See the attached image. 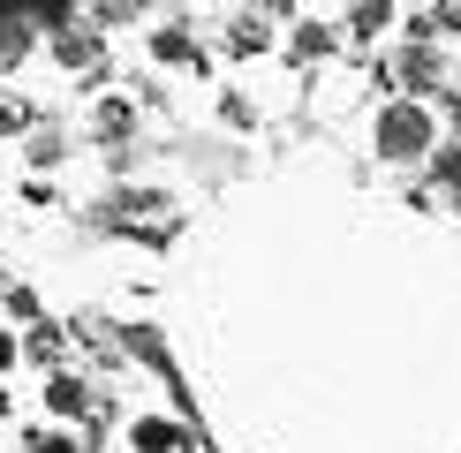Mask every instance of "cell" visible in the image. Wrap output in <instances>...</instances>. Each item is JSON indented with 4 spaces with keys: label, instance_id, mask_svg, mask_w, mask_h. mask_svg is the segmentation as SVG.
<instances>
[{
    "label": "cell",
    "instance_id": "6da1fadb",
    "mask_svg": "<svg viewBox=\"0 0 461 453\" xmlns=\"http://www.w3.org/2000/svg\"><path fill=\"white\" fill-rule=\"evenodd\" d=\"M371 151L386 166L431 159V151H438V113L424 99H386V106H378V121H371Z\"/></svg>",
    "mask_w": 461,
    "mask_h": 453
},
{
    "label": "cell",
    "instance_id": "7a4b0ae2",
    "mask_svg": "<svg viewBox=\"0 0 461 453\" xmlns=\"http://www.w3.org/2000/svg\"><path fill=\"white\" fill-rule=\"evenodd\" d=\"M46 408L68 415V423H106L99 386H91V378H76V370H53V378H46Z\"/></svg>",
    "mask_w": 461,
    "mask_h": 453
},
{
    "label": "cell",
    "instance_id": "3957f363",
    "mask_svg": "<svg viewBox=\"0 0 461 453\" xmlns=\"http://www.w3.org/2000/svg\"><path fill=\"white\" fill-rule=\"evenodd\" d=\"M386 76L401 84V99H424V91H438V84H447V61H438V46H401Z\"/></svg>",
    "mask_w": 461,
    "mask_h": 453
},
{
    "label": "cell",
    "instance_id": "277c9868",
    "mask_svg": "<svg viewBox=\"0 0 461 453\" xmlns=\"http://www.w3.org/2000/svg\"><path fill=\"white\" fill-rule=\"evenodd\" d=\"M151 212H167V189H113V197L99 204V226H137L144 235Z\"/></svg>",
    "mask_w": 461,
    "mask_h": 453
},
{
    "label": "cell",
    "instance_id": "5b68a950",
    "mask_svg": "<svg viewBox=\"0 0 461 453\" xmlns=\"http://www.w3.org/2000/svg\"><path fill=\"white\" fill-rule=\"evenodd\" d=\"M46 46H53V61H61V68L91 76V84L106 76V61H99V31H91V23H76V31H61V38H46Z\"/></svg>",
    "mask_w": 461,
    "mask_h": 453
},
{
    "label": "cell",
    "instance_id": "8992f818",
    "mask_svg": "<svg viewBox=\"0 0 461 453\" xmlns=\"http://www.w3.org/2000/svg\"><path fill=\"white\" fill-rule=\"evenodd\" d=\"M129 446L137 453H189L197 439H189V423H175V415H137L129 423Z\"/></svg>",
    "mask_w": 461,
    "mask_h": 453
},
{
    "label": "cell",
    "instance_id": "52a82bcc",
    "mask_svg": "<svg viewBox=\"0 0 461 453\" xmlns=\"http://www.w3.org/2000/svg\"><path fill=\"white\" fill-rule=\"evenodd\" d=\"M38 53V31H31V15L23 8H0V76H15Z\"/></svg>",
    "mask_w": 461,
    "mask_h": 453
},
{
    "label": "cell",
    "instance_id": "ba28073f",
    "mask_svg": "<svg viewBox=\"0 0 461 453\" xmlns=\"http://www.w3.org/2000/svg\"><path fill=\"white\" fill-rule=\"evenodd\" d=\"M151 61H167V68H204V46H197V31H189V23H159V31H151Z\"/></svg>",
    "mask_w": 461,
    "mask_h": 453
},
{
    "label": "cell",
    "instance_id": "9c48e42d",
    "mask_svg": "<svg viewBox=\"0 0 461 453\" xmlns=\"http://www.w3.org/2000/svg\"><path fill=\"white\" fill-rule=\"evenodd\" d=\"M91 137H99L106 151H129V137H137V106H129V99H99V113H91Z\"/></svg>",
    "mask_w": 461,
    "mask_h": 453
},
{
    "label": "cell",
    "instance_id": "30bf717a",
    "mask_svg": "<svg viewBox=\"0 0 461 453\" xmlns=\"http://www.w3.org/2000/svg\"><path fill=\"white\" fill-rule=\"evenodd\" d=\"M113 340H122V355H137V363H151V370L167 378V386H175V355H167V340L151 333V325H122Z\"/></svg>",
    "mask_w": 461,
    "mask_h": 453
},
{
    "label": "cell",
    "instance_id": "8fae6325",
    "mask_svg": "<svg viewBox=\"0 0 461 453\" xmlns=\"http://www.w3.org/2000/svg\"><path fill=\"white\" fill-rule=\"evenodd\" d=\"M333 46H340V31H333V23H318V15H303V23L287 31V53H295L303 68H311V61H325Z\"/></svg>",
    "mask_w": 461,
    "mask_h": 453
},
{
    "label": "cell",
    "instance_id": "7c38bea8",
    "mask_svg": "<svg viewBox=\"0 0 461 453\" xmlns=\"http://www.w3.org/2000/svg\"><path fill=\"white\" fill-rule=\"evenodd\" d=\"M273 46V23H265V8H242V15H227V53H265Z\"/></svg>",
    "mask_w": 461,
    "mask_h": 453
},
{
    "label": "cell",
    "instance_id": "4fadbf2b",
    "mask_svg": "<svg viewBox=\"0 0 461 453\" xmlns=\"http://www.w3.org/2000/svg\"><path fill=\"white\" fill-rule=\"evenodd\" d=\"M15 340H23V355H31V363H61V348H68V325H46V317H38V325L31 333H15Z\"/></svg>",
    "mask_w": 461,
    "mask_h": 453
},
{
    "label": "cell",
    "instance_id": "5bb4252c",
    "mask_svg": "<svg viewBox=\"0 0 461 453\" xmlns=\"http://www.w3.org/2000/svg\"><path fill=\"white\" fill-rule=\"evenodd\" d=\"M340 23H348V38H386V23H401V8H386V0H363V8H348Z\"/></svg>",
    "mask_w": 461,
    "mask_h": 453
},
{
    "label": "cell",
    "instance_id": "9a60e30c",
    "mask_svg": "<svg viewBox=\"0 0 461 453\" xmlns=\"http://www.w3.org/2000/svg\"><path fill=\"white\" fill-rule=\"evenodd\" d=\"M23 159H31V166H61V159H68V137H61V129H46V121H38L31 137H23Z\"/></svg>",
    "mask_w": 461,
    "mask_h": 453
},
{
    "label": "cell",
    "instance_id": "2e32d148",
    "mask_svg": "<svg viewBox=\"0 0 461 453\" xmlns=\"http://www.w3.org/2000/svg\"><path fill=\"white\" fill-rule=\"evenodd\" d=\"M424 166H431V182H438V189H454V197H461V144H438Z\"/></svg>",
    "mask_w": 461,
    "mask_h": 453
},
{
    "label": "cell",
    "instance_id": "e0dca14e",
    "mask_svg": "<svg viewBox=\"0 0 461 453\" xmlns=\"http://www.w3.org/2000/svg\"><path fill=\"white\" fill-rule=\"evenodd\" d=\"M38 129V106L31 99H0V137H31Z\"/></svg>",
    "mask_w": 461,
    "mask_h": 453
},
{
    "label": "cell",
    "instance_id": "ac0fdd59",
    "mask_svg": "<svg viewBox=\"0 0 461 453\" xmlns=\"http://www.w3.org/2000/svg\"><path fill=\"white\" fill-rule=\"evenodd\" d=\"M23 453H84V439H68V431H31Z\"/></svg>",
    "mask_w": 461,
    "mask_h": 453
},
{
    "label": "cell",
    "instance_id": "d6986e66",
    "mask_svg": "<svg viewBox=\"0 0 461 453\" xmlns=\"http://www.w3.org/2000/svg\"><path fill=\"white\" fill-rule=\"evenodd\" d=\"M8 317L15 325H38V295L23 288V280H8Z\"/></svg>",
    "mask_w": 461,
    "mask_h": 453
},
{
    "label": "cell",
    "instance_id": "ffe728a7",
    "mask_svg": "<svg viewBox=\"0 0 461 453\" xmlns=\"http://www.w3.org/2000/svg\"><path fill=\"white\" fill-rule=\"evenodd\" d=\"M15 363H23V340H15L8 325H0V370H15Z\"/></svg>",
    "mask_w": 461,
    "mask_h": 453
},
{
    "label": "cell",
    "instance_id": "44dd1931",
    "mask_svg": "<svg viewBox=\"0 0 461 453\" xmlns=\"http://www.w3.org/2000/svg\"><path fill=\"white\" fill-rule=\"evenodd\" d=\"M0 423H8V386H0Z\"/></svg>",
    "mask_w": 461,
    "mask_h": 453
},
{
    "label": "cell",
    "instance_id": "7402d4cb",
    "mask_svg": "<svg viewBox=\"0 0 461 453\" xmlns=\"http://www.w3.org/2000/svg\"><path fill=\"white\" fill-rule=\"evenodd\" d=\"M454 84H461V76H454Z\"/></svg>",
    "mask_w": 461,
    "mask_h": 453
}]
</instances>
